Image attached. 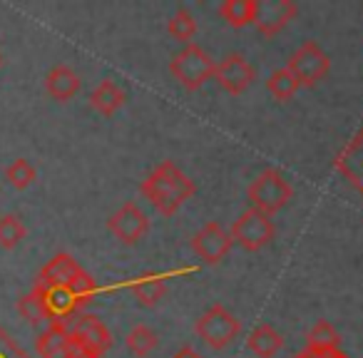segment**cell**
I'll list each match as a JSON object with an SVG mask.
<instances>
[{"mask_svg":"<svg viewBox=\"0 0 363 358\" xmlns=\"http://www.w3.org/2000/svg\"><path fill=\"white\" fill-rule=\"evenodd\" d=\"M140 192L152 202V207L164 217H174L184 202L194 197L197 187L194 179L187 177L172 160H164L142 179Z\"/></svg>","mask_w":363,"mask_h":358,"instance_id":"cell-1","label":"cell"},{"mask_svg":"<svg viewBox=\"0 0 363 358\" xmlns=\"http://www.w3.org/2000/svg\"><path fill=\"white\" fill-rule=\"evenodd\" d=\"M247 199L252 204V209L272 217V214L281 212L294 199V187L279 169H264L249 182Z\"/></svg>","mask_w":363,"mask_h":358,"instance_id":"cell-2","label":"cell"},{"mask_svg":"<svg viewBox=\"0 0 363 358\" xmlns=\"http://www.w3.org/2000/svg\"><path fill=\"white\" fill-rule=\"evenodd\" d=\"M214 65L217 62L207 55V50H202L197 43H189L169 60V72L187 92H197L214 77Z\"/></svg>","mask_w":363,"mask_h":358,"instance_id":"cell-3","label":"cell"},{"mask_svg":"<svg viewBox=\"0 0 363 358\" xmlns=\"http://www.w3.org/2000/svg\"><path fill=\"white\" fill-rule=\"evenodd\" d=\"M194 331L202 338V343H207L214 351H222L229 343L237 341L239 331H242V323H239V318L234 316L227 306L214 303V306H209L207 311L197 318Z\"/></svg>","mask_w":363,"mask_h":358,"instance_id":"cell-4","label":"cell"},{"mask_svg":"<svg viewBox=\"0 0 363 358\" xmlns=\"http://www.w3.org/2000/svg\"><path fill=\"white\" fill-rule=\"evenodd\" d=\"M286 70L296 77L301 87H313L328 75V70H331V57L326 55V50H323L316 40H306L294 50L291 57H289Z\"/></svg>","mask_w":363,"mask_h":358,"instance_id":"cell-5","label":"cell"},{"mask_svg":"<svg viewBox=\"0 0 363 358\" xmlns=\"http://www.w3.org/2000/svg\"><path fill=\"white\" fill-rule=\"evenodd\" d=\"M229 237L244 252H259V249H264L267 244L274 242L277 227H274L272 217L257 212V209H247L244 214H239V219H234Z\"/></svg>","mask_w":363,"mask_h":358,"instance_id":"cell-6","label":"cell"},{"mask_svg":"<svg viewBox=\"0 0 363 358\" xmlns=\"http://www.w3.org/2000/svg\"><path fill=\"white\" fill-rule=\"evenodd\" d=\"M67 331H70L77 351L87 353V356H105L112 346L110 328L92 313H77L70 326H67Z\"/></svg>","mask_w":363,"mask_h":358,"instance_id":"cell-7","label":"cell"},{"mask_svg":"<svg viewBox=\"0 0 363 358\" xmlns=\"http://www.w3.org/2000/svg\"><path fill=\"white\" fill-rule=\"evenodd\" d=\"M298 8L294 0H254V23L262 35L274 38L296 18Z\"/></svg>","mask_w":363,"mask_h":358,"instance_id":"cell-8","label":"cell"},{"mask_svg":"<svg viewBox=\"0 0 363 358\" xmlns=\"http://www.w3.org/2000/svg\"><path fill=\"white\" fill-rule=\"evenodd\" d=\"M192 252L202 259L209 267H217L219 262L227 259V254L232 252L234 242L229 237V232L219 222H207L197 234L192 237Z\"/></svg>","mask_w":363,"mask_h":358,"instance_id":"cell-9","label":"cell"},{"mask_svg":"<svg viewBox=\"0 0 363 358\" xmlns=\"http://www.w3.org/2000/svg\"><path fill=\"white\" fill-rule=\"evenodd\" d=\"M214 80L219 82L222 90H227L229 95H244L252 87V82L257 80V70L252 67V62L239 52H229L224 60H219L214 65Z\"/></svg>","mask_w":363,"mask_h":358,"instance_id":"cell-10","label":"cell"},{"mask_svg":"<svg viewBox=\"0 0 363 358\" xmlns=\"http://www.w3.org/2000/svg\"><path fill=\"white\" fill-rule=\"evenodd\" d=\"M107 229H110L122 244L132 247V244H137L150 232V219H147V214L142 212L135 202H125L110 219H107Z\"/></svg>","mask_w":363,"mask_h":358,"instance_id":"cell-11","label":"cell"},{"mask_svg":"<svg viewBox=\"0 0 363 358\" xmlns=\"http://www.w3.org/2000/svg\"><path fill=\"white\" fill-rule=\"evenodd\" d=\"M33 291L40 293L50 323H62V326H70L72 318L80 313V306H77L75 296H72L67 286H48V289H33Z\"/></svg>","mask_w":363,"mask_h":358,"instance_id":"cell-12","label":"cell"},{"mask_svg":"<svg viewBox=\"0 0 363 358\" xmlns=\"http://www.w3.org/2000/svg\"><path fill=\"white\" fill-rule=\"evenodd\" d=\"M35 351L40 358H75L80 353L72 343L67 326H62V323H48L45 331L38 336Z\"/></svg>","mask_w":363,"mask_h":358,"instance_id":"cell-13","label":"cell"},{"mask_svg":"<svg viewBox=\"0 0 363 358\" xmlns=\"http://www.w3.org/2000/svg\"><path fill=\"white\" fill-rule=\"evenodd\" d=\"M336 169L363 194V127L353 135V140L338 152Z\"/></svg>","mask_w":363,"mask_h":358,"instance_id":"cell-14","label":"cell"},{"mask_svg":"<svg viewBox=\"0 0 363 358\" xmlns=\"http://www.w3.org/2000/svg\"><path fill=\"white\" fill-rule=\"evenodd\" d=\"M80 264L75 262V259L70 257V254L60 252L55 254V257L50 259V262L45 264V267L40 269V274H38L35 284H33V289H48V286H65L67 281H70L72 276H75L77 272H80Z\"/></svg>","mask_w":363,"mask_h":358,"instance_id":"cell-15","label":"cell"},{"mask_svg":"<svg viewBox=\"0 0 363 358\" xmlns=\"http://www.w3.org/2000/svg\"><path fill=\"white\" fill-rule=\"evenodd\" d=\"M80 90V75L70 65H55L45 75V92L57 102H67Z\"/></svg>","mask_w":363,"mask_h":358,"instance_id":"cell-16","label":"cell"},{"mask_svg":"<svg viewBox=\"0 0 363 358\" xmlns=\"http://www.w3.org/2000/svg\"><path fill=\"white\" fill-rule=\"evenodd\" d=\"M125 100H127V92L122 90L115 80H102L100 85L90 92L92 110H97L100 115H105V117L115 115V112L125 105Z\"/></svg>","mask_w":363,"mask_h":358,"instance_id":"cell-17","label":"cell"},{"mask_svg":"<svg viewBox=\"0 0 363 358\" xmlns=\"http://www.w3.org/2000/svg\"><path fill=\"white\" fill-rule=\"evenodd\" d=\"M247 346H249V351H252L254 356L274 358L279 351H281L284 338H281V333H279L277 328L272 326V323H259V326L254 328L252 333H249Z\"/></svg>","mask_w":363,"mask_h":358,"instance_id":"cell-18","label":"cell"},{"mask_svg":"<svg viewBox=\"0 0 363 358\" xmlns=\"http://www.w3.org/2000/svg\"><path fill=\"white\" fill-rule=\"evenodd\" d=\"M132 293L137 296V301L142 303V306L152 308L157 306V303L164 298L167 293V281L162 274H147V276H140L137 281L130 284Z\"/></svg>","mask_w":363,"mask_h":358,"instance_id":"cell-19","label":"cell"},{"mask_svg":"<svg viewBox=\"0 0 363 358\" xmlns=\"http://www.w3.org/2000/svg\"><path fill=\"white\" fill-rule=\"evenodd\" d=\"M338 346H341V336H338V331L328 321H318L306 338V348L318 353V356H331V353L341 351Z\"/></svg>","mask_w":363,"mask_h":358,"instance_id":"cell-20","label":"cell"},{"mask_svg":"<svg viewBox=\"0 0 363 358\" xmlns=\"http://www.w3.org/2000/svg\"><path fill=\"white\" fill-rule=\"evenodd\" d=\"M219 16L229 28H247L254 23V0H224Z\"/></svg>","mask_w":363,"mask_h":358,"instance_id":"cell-21","label":"cell"},{"mask_svg":"<svg viewBox=\"0 0 363 358\" xmlns=\"http://www.w3.org/2000/svg\"><path fill=\"white\" fill-rule=\"evenodd\" d=\"M125 343L137 358H145V356H150L157 346H160V336H157L155 328H150L147 323H137V326L127 333Z\"/></svg>","mask_w":363,"mask_h":358,"instance_id":"cell-22","label":"cell"},{"mask_svg":"<svg viewBox=\"0 0 363 358\" xmlns=\"http://www.w3.org/2000/svg\"><path fill=\"white\" fill-rule=\"evenodd\" d=\"M298 87H301V85H298V80L286 70V67H279V70H274L272 75H269V80H267V90L272 92V97H274V100H279V102L291 100V97L298 92Z\"/></svg>","mask_w":363,"mask_h":358,"instance_id":"cell-23","label":"cell"},{"mask_svg":"<svg viewBox=\"0 0 363 358\" xmlns=\"http://www.w3.org/2000/svg\"><path fill=\"white\" fill-rule=\"evenodd\" d=\"M167 33H169L174 40L189 45V43L194 40V35H197V21H194V16L187 8H179V11L167 21Z\"/></svg>","mask_w":363,"mask_h":358,"instance_id":"cell-24","label":"cell"},{"mask_svg":"<svg viewBox=\"0 0 363 358\" xmlns=\"http://www.w3.org/2000/svg\"><path fill=\"white\" fill-rule=\"evenodd\" d=\"M67 289H70V293L75 296L77 306H80V311L87 306V303H92V298H95L97 293V284L95 279L90 276V274L85 272V269H80V272L75 274V276L70 279V281L65 284Z\"/></svg>","mask_w":363,"mask_h":358,"instance_id":"cell-25","label":"cell"},{"mask_svg":"<svg viewBox=\"0 0 363 358\" xmlns=\"http://www.w3.org/2000/svg\"><path fill=\"white\" fill-rule=\"evenodd\" d=\"M18 313H21L28 323H33V326H38V323H50L48 311H45V303H43V298L38 291H30V293H26V296L18 298Z\"/></svg>","mask_w":363,"mask_h":358,"instance_id":"cell-26","label":"cell"},{"mask_svg":"<svg viewBox=\"0 0 363 358\" xmlns=\"http://www.w3.org/2000/svg\"><path fill=\"white\" fill-rule=\"evenodd\" d=\"M23 239H26V224H23L16 214L0 217V247L16 249Z\"/></svg>","mask_w":363,"mask_h":358,"instance_id":"cell-27","label":"cell"},{"mask_svg":"<svg viewBox=\"0 0 363 358\" xmlns=\"http://www.w3.org/2000/svg\"><path fill=\"white\" fill-rule=\"evenodd\" d=\"M35 177H38L35 167H33L28 160H16L6 169V179L11 182V187H16V189H28L33 182H35Z\"/></svg>","mask_w":363,"mask_h":358,"instance_id":"cell-28","label":"cell"},{"mask_svg":"<svg viewBox=\"0 0 363 358\" xmlns=\"http://www.w3.org/2000/svg\"><path fill=\"white\" fill-rule=\"evenodd\" d=\"M0 358H30L11 336L6 328H0Z\"/></svg>","mask_w":363,"mask_h":358,"instance_id":"cell-29","label":"cell"},{"mask_svg":"<svg viewBox=\"0 0 363 358\" xmlns=\"http://www.w3.org/2000/svg\"><path fill=\"white\" fill-rule=\"evenodd\" d=\"M172 358H202V356H199V353L194 351V348H189V346H187V348H182V351H177Z\"/></svg>","mask_w":363,"mask_h":358,"instance_id":"cell-30","label":"cell"},{"mask_svg":"<svg viewBox=\"0 0 363 358\" xmlns=\"http://www.w3.org/2000/svg\"><path fill=\"white\" fill-rule=\"evenodd\" d=\"M75 358H102V356H87V353H77Z\"/></svg>","mask_w":363,"mask_h":358,"instance_id":"cell-31","label":"cell"},{"mask_svg":"<svg viewBox=\"0 0 363 358\" xmlns=\"http://www.w3.org/2000/svg\"><path fill=\"white\" fill-rule=\"evenodd\" d=\"M0 62H3V57H0Z\"/></svg>","mask_w":363,"mask_h":358,"instance_id":"cell-32","label":"cell"}]
</instances>
